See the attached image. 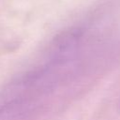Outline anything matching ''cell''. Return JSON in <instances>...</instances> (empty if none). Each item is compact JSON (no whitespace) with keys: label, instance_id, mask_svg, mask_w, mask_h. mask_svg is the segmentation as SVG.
Listing matches in <instances>:
<instances>
[{"label":"cell","instance_id":"cell-1","mask_svg":"<svg viewBox=\"0 0 120 120\" xmlns=\"http://www.w3.org/2000/svg\"><path fill=\"white\" fill-rule=\"evenodd\" d=\"M83 33L80 28H70L58 34L52 41L49 61L58 64H71L81 46Z\"/></svg>","mask_w":120,"mask_h":120}]
</instances>
